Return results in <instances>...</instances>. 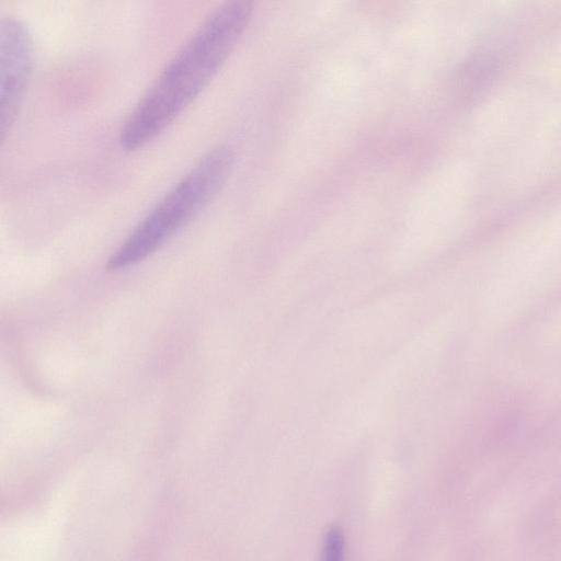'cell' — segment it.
Masks as SVG:
<instances>
[{
	"instance_id": "obj_3",
	"label": "cell",
	"mask_w": 561,
	"mask_h": 561,
	"mask_svg": "<svg viewBox=\"0 0 561 561\" xmlns=\"http://www.w3.org/2000/svg\"><path fill=\"white\" fill-rule=\"evenodd\" d=\"M33 41L23 21L0 19V139L3 142L18 116L33 68Z\"/></svg>"
},
{
	"instance_id": "obj_1",
	"label": "cell",
	"mask_w": 561,
	"mask_h": 561,
	"mask_svg": "<svg viewBox=\"0 0 561 561\" xmlns=\"http://www.w3.org/2000/svg\"><path fill=\"white\" fill-rule=\"evenodd\" d=\"M253 12L248 0L218 5L165 64L123 123L118 142L135 151L151 142L208 85L244 33Z\"/></svg>"
},
{
	"instance_id": "obj_4",
	"label": "cell",
	"mask_w": 561,
	"mask_h": 561,
	"mask_svg": "<svg viewBox=\"0 0 561 561\" xmlns=\"http://www.w3.org/2000/svg\"><path fill=\"white\" fill-rule=\"evenodd\" d=\"M345 540L339 525H331L324 533L319 561H344Z\"/></svg>"
},
{
	"instance_id": "obj_2",
	"label": "cell",
	"mask_w": 561,
	"mask_h": 561,
	"mask_svg": "<svg viewBox=\"0 0 561 561\" xmlns=\"http://www.w3.org/2000/svg\"><path fill=\"white\" fill-rule=\"evenodd\" d=\"M234 154L227 145L208 150L139 221L110 256L112 271L136 264L196 218L226 183Z\"/></svg>"
}]
</instances>
